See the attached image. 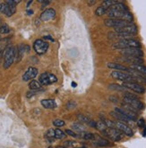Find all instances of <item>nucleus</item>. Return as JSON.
<instances>
[{
	"instance_id": "f257e3e1",
	"label": "nucleus",
	"mask_w": 146,
	"mask_h": 148,
	"mask_svg": "<svg viewBox=\"0 0 146 148\" xmlns=\"http://www.w3.org/2000/svg\"><path fill=\"white\" fill-rule=\"evenodd\" d=\"M106 14L109 18L121 19L123 21L128 22V23H133L134 22L133 14L129 12L128 7L123 3L118 2L116 5H114L113 6H111L109 9L107 10Z\"/></svg>"
},
{
	"instance_id": "f03ea898",
	"label": "nucleus",
	"mask_w": 146,
	"mask_h": 148,
	"mask_svg": "<svg viewBox=\"0 0 146 148\" xmlns=\"http://www.w3.org/2000/svg\"><path fill=\"white\" fill-rule=\"evenodd\" d=\"M115 31H116L118 38L124 39V38H131V37L136 35L138 29H137V26L133 23L125 27L115 29Z\"/></svg>"
},
{
	"instance_id": "7ed1b4c3",
	"label": "nucleus",
	"mask_w": 146,
	"mask_h": 148,
	"mask_svg": "<svg viewBox=\"0 0 146 148\" xmlns=\"http://www.w3.org/2000/svg\"><path fill=\"white\" fill-rule=\"evenodd\" d=\"M141 47V43L134 38H124V39H120L116 43H114L112 47L115 49H127V48H131V47H137L140 48Z\"/></svg>"
},
{
	"instance_id": "20e7f679",
	"label": "nucleus",
	"mask_w": 146,
	"mask_h": 148,
	"mask_svg": "<svg viewBox=\"0 0 146 148\" xmlns=\"http://www.w3.org/2000/svg\"><path fill=\"white\" fill-rule=\"evenodd\" d=\"M15 60V47L7 46L4 50V68L8 69Z\"/></svg>"
},
{
	"instance_id": "39448f33",
	"label": "nucleus",
	"mask_w": 146,
	"mask_h": 148,
	"mask_svg": "<svg viewBox=\"0 0 146 148\" xmlns=\"http://www.w3.org/2000/svg\"><path fill=\"white\" fill-rule=\"evenodd\" d=\"M21 2V0H7L3 5L1 12L7 17L12 16L16 12V5Z\"/></svg>"
},
{
	"instance_id": "423d86ee",
	"label": "nucleus",
	"mask_w": 146,
	"mask_h": 148,
	"mask_svg": "<svg viewBox=\"0 0 146 148\" xmlns=\"http://www.w3.org/2000/svg\"><path fill=\"white\" fill-rule=\"evenodd\" d=\"M110 75L113 79H118L119 81L124 82H136V79H134V77H133L131 74L129 73H126L124 71H113Z\"/></svg>"
},
{
	"instance_id": "0eeeda50",
	"label": "nucleus",
	"mask_w": 146,
	"mask_h": 148,
	"mask_svg": "<svg viewBox=\"0 0 146 148\" xmlns=\"http://www.w3.org/2000/svg\"><path fill=\"white\" fill-rule=\"evenodd\" d=\"M130 23H128V22H126V21L121 20V19L108 18V19L104 20V24L109 28H114V29L122 28L127 25H129Z\"/></svg>"
},
{
	"instance_id": "6e6552de",
	"label": "nucleus",
	"mask_w": 146,
	"mask_h": 148,
	"mask_svg": "<svg viewBox=\"0 0 146 148\" xmlns=\"http://www.w3.org/2000/svg\"><path fill=\"white\" fill-rule=\"evenodd\" d=\"M39 81L41 85H50V84L56 83L57 81V78L54 75V74L49 73V72H44L42 74H40L39 78Z\"/></svg>"
},
{
	"instance_id": "1a4fd4ad",
	"label": "nucleus",
	"mask_w": 146,
	"mask_h": 148,
	"mask_svg": "<svg viewBox=\"0 0 146 148\" xmlns=\"http://www.w3.org/2000/svg\"><path fill=\"white\" fill-rule=\"evenodd\" d=\"M103 134L106 136H108L109 138L112 139L113 141H120L124 137V134L120 130H118V129L108 128L105 131L103 132Z\"/></svg>"
},
{
	"instance_id": "9d476101",
	"label": "nucleus",
	"mask_w": 146,
	"mask_h": 148,
	"mask_svg": "<svg viewBox=\"0 0 146 148\" xmlns=\"http://www.w3.org/2000/svg\"><path fill=\"white\" fill-rule=\"evenodd\" d=\"M121 54L125 56H134V57H143V51L141 48L137 47H131V48H127V49H122L120 50Z\"/></svg>"
},
{
	"instance_id": "9b49d317",
	"label": "nucleus",
	"mask_w": 146,
	"mask_h": 148,
	"mask_svg": "<svg viewBox=\"0 0 146 148\" xmlns=\"http://www.w3.org/2000/svg\"><path fill=\"white\" fill-rule=\"evenodd\" d=\"M33 48L35 52L39 55H43L48 51V43L42 39H37L33 43Z\"/></svg>"
},
{
	"instance_id": "f8f14e48",
	"label": "nucleus",
	"mask_w": 146,
	"mask_h": 148,
	"mask_svg": "<svg viewBox=\"0 0 146 148\" xmlns=\"http://www.w3.org/2000/svg\"><path fill=\"white\" fill-rule=\"evenodd\" d=\"M123 101L125 103L130 105V106H132L135 110H143L145 107L144 103L143 102H141L139 98H128V97H124Z\"/></svg>"
},
{
	"instance_id": "ddd939ff",
	"label": "nucleus",
	"mask_w": 146,
	"mask_h": 148,
	"mask_svg": "<svg viewBox=\"0 0 146 148\" xmlns=\"http://www.w3.org/2000/svg\"><path fill=\"white\" fill-rule=\"evenodd\" d=\"M123 87L128 88L137 94H143L145 92V88L138 82H124Z\"/></svg>"
},
{
	"instance_id": "4468645a",
	"label": "nucleus",
	"mask_w": 146,
	"mask_h": 148,
	"mask_svg": "<svg viewBox=\"0 0 146 148\" xmlns=\"http://www.w3.org/2000/svg\"><path fill=\"white\" fill-rule=\"evenodd\" d=\"M115 124H116V129L120 130L124 135H126L127 136H134L133 130L126 123L121 122V121H115Z\"/></svg>"
},
{
	"instance_id": "2eb2a0df",
	"label": "nucleus",
	"mask_w": 146,
	"mask_h": 148,
	"mask_svg": "<svg viewBox=\"0 0 146 148\" xmlns=\"http://www.w3.org/2000/svg\"><path fill=\"white\" fill-rule=\"evenodd\" d=\"M56 17V11L53 8H48L45 11L42 12V14H40V20L43 22H48V21L53 20Z\"/></svg>"
},
{
	"instance_id": "dca6fc26",
	"label": "nucleus",
	"mask_w": 146,
	"mask_h": 148,
	"mask_svg": "<svg viewBox=\"0 0 146 148\" xmlns=\"http://www.w3.org/2000/svg\"><path fill=\"white\" fill-rule=\"evenodd\" d=\"M38 69L35 67H30L28 68V70L24 72V74L23 75V79L24 81H28L30 79H33L37 75H38Z\"/></svg>"
},
{
	"instance_id": "f3484780",
	"label": "nucleus",
	"mask_w": 146,
	"mask_h": 148,
	"mask_svg": "<svg viewBox=\"0 0 146 148\" xmlns=\"http://www.w3.org/2000/svg\"><path fill=\"white\" fill-rule=\"evenodd\" d=\"M123 62H127L131 65H137V64H143V60L140 57H134V56H122L120 58Z\"/></svg>"
},
{
	"instance_id": "a211bd4d",
	"label": "nucleus",
	"mask_w": 146,
	"mask_h": 148,
	"mask_svg": "<svg viewBox=\"0 0 146 148\" xmlns=\"http://www.w3.org/2000/svg\"><path fill=\"white\" fill-rule=\"evenodd\" d=\"M107 66L108 68H110V69H113L115 71H127L129 73V71H130V68L129 67H126L120 63H117V62H108L107 63Z\"/></svg>"
},
{
	"instance_id": "6ab92c4d",
	"label": "nucleus",
	"mask_w": 146,
	"mask_h": 148,
	"mask_svg": "<svg viewBox=\"0 0 146 148\" xmlns=\"http://www.w3.org/2000/svg\"><path fill=\"white\" fill-rule=\"evenodd\" d=\"M93 143L98 146H110L111 145V144L109 140H107L106 138H103L102 136L96 135V134H95L94 139H93Z\"/></svg>"
},
{
	"instance_id": "aec40b11",
	"label": "nucleus",
	"mask_w": 146,
	"mask_h": 148,
	"mask_svg": "<svg viewBox=\"0 0 146 148\" xmlns=\"http://www.w3.org/2000/svg\"><path fill=\"white\" fill-rule=\"evenodd\" d=\"M26 47H27L24 44H21L17 47V49H15V62H18L22 60V58L24 55V52L26 50Z\"/></svg>"
},
{
	"instance_id": "412c9836",
	"label": "nucleus",
	"mask_w": 146,
	"mask_h": 148,
	"mask_svg": "<svg viewBox=\"0 0 146 148\" xmlns=\"http://www.w3.org/2000/svg\"><path fill=\"white\" fill-rule=\"evenodd\" d=\"M41 104L46 109H55L57 107V103L54 99H43L41 100Z\"/></svg>"
},
{
	"instance_id": "4be33fe9",
	"label": "nucleus",
	"mask_w": 146,
	"mask_h": 148,
	"mask_svg": "<svg viewBox=\"0 0 146 148\" xmlns=\"http://www.w3.org/2000/svg\"><path fill=\"white\" fill-rule=\"evenodd\" d=\"M72 129H73V130H75V132H76L78 135L86 132V130H87L84 125H83L82 123H79V122H75V123L73 124Z\"/></svg>"
},
{
	"instance_id": "5701e85b",
	"label": "nucleus",
	"mask_w": 146,
	"mask_h": 148,
	"mask_svg": "<svg viewBox=\"0 0 146 148\" xmlns=\"http://www.w3.org/2000/svg\"><path fill=\"white\" fill-rule=\"evenodd\" d=\"M110 115L112 116V117H114L115 119H117V120H118V121H121V122H127V123H130V122H132V121H133L129 120L128 118H127L126 116H124V115H122V114H120V113H118V112H115V111L110 112Z\"/></svg>"
},
{
	"instance_id": "b1692460",
	"label": "nucleus",
	"mask_w": 146,
	"mask_h": 148,
	"mask_svg": "<svg viewBox=\"0 0 146 148\" xmlns=\"http://www.w3.org/2000/svg\"><path fill=\"white\" fill-rule=\"evenodd\" d=\"M77 118H78V120H79L81 122H83V123L89 124L90 126L93 127V128H96V122H95V121H93L92 120H91L89 117H87L86 115H83V114H79Z\"/></svg>"
},
{
	"instance_id": "393cba45",
	"label": "nucleus",
	"mask_w": 146,
	"mask_h": 148,
	"mask_svg": "<svg viewBox=\"0 0 146 148\" xmlns=\"http://www.w3.org/2000/svg\"><path fill=\"white\" fill-rule=\"evenodd\" d=\"M132 70L135 71L136 72L142 74V75L146 76V66L143 64H137V65H130V67Z\"/></svg>"
},
{
	"instance_id": "a878e982",
	"label": "nucleus",
	"mask_w": 146,
	"mask_h": 148,
	"mask_svg": "<svg viewBox=\"0 0 146 148\" xmlns=\"http://www.w3.org/2000/svg\"><path fill=\"white\" fill-rule=\"evenodd\" d=\"M29 88L30 90H33V91H36V90H39L41 88V84L39 83V81H37L35 79H33L29 83Z\"/></svg>"
},
{
	"instance_id": "bb28decb",
	"label": "nucleus",
	"mask_w": 146,
	"mask_h": 148,
	"mask_svg": "<svg viewBox=\"0 0 146 148\" xmlns=\"http://www.w3.org/2000/svg\"><path fill=\"white\" fill-rule=\"evenodd\" d=\"M118 3L117 0H105V1H103L101 5L105 8V9H109L111 6H113L114 5H116Z\"/></svg>"
},
{
	"instance_id": "cd10ccee",
	"label": "nucleus",
	"mask_w": 146,
	"mask_h": 148,
	"mask_svg": "<svg viewBox=\"0 0 146 148\" xmlns=\"http://www.w3.org/2000/svg\"><path fill=\"white\" fill-rule=\"evenodd\" d=\"M80 136L85 140H93L95 137V134L91 133V132H84L82 134H80Z\"/></svg>"
},
{
	"instance_id": "c85d7f7f",
	"label": "nucleus",
	"mask_w": 146,
	"mask_h": 148,
	"mask_svg": "<svg viewBox=\"0 0 146 148\" xmlns=\"http://www.w3.org/2000/svg\"><path fill=\"white\" fill-rule=\"evenodd\" d=\"M66 136V134L64 131H62V130H59V129L55 130V138H57V139H64Z\"/></svg>"
},
{
	"instance_id": "c756f323",
	"label": "nucleus",
	"mask_w": 146,
	"mask_h": 148,
	"mask_svg": "<svg viewBox=\"0 0 146 148\" xmlns=\"http://www.w3.org/2000/svg\"><path fill=\"white\" fill-rule=\"evenodd\" d=\"M102 119V121L105 123V125L108 127L109 129H116V124H115V121H112L109 119H106V118H103L101 117Z\"/></svg>"
},
{
	"instance_id": "7c9ffc66",
	"label": "nucleus",
	"mask_w": 146,
	"mask_h": 148,
	"mask_svg": "<svg viewBox=\"0 0 146 148\" xmlns=\"http://www.w3.org/2000/svg\"><path fill=\"white\" fill-rule=\"evenodd\" d=\"M96 129L103 133L108 129V127L105 125V123H104L103 121H98V122H96Z\"/></svg>"
},
{
	"instance_id": "2f4dec72",
	"label": "nucleus",
	"mask_w": 146,
	"mask_h": 148,
	"mask_svg": "<svg viewBox=\"0 0 146 148\" xmlns=\"http://www.w3.org/2000/svg\"><path fill=\"white\" fill-rule=\"evenodd\" d=\"M106 13H107V9H105L102 5L99 6V7L95 10V14H96L97 16H101V15H103V14H105Z\"/></svg>"
},
{
	"instance_id": "473e14b6",
	"label": "nucleus",
	"mask_w": 146,
	"mask_h": 148,
	"mask_svg": "<svg viewBox=\"0 0 146 148\" xmlns=\"http://www.w3.org/2000/svg\"><path fill=\"white\" fill-rule=\"evenodd\" d=\"M109 88L110 89L118 90V91H124V90H126V88L123 87V86H120V85H118V84H110V85L109 86Z\"/></svg>"
},
{
	"instance_id": "72a5a7b5",
	"label": "nucleus",
	"mask_w": 146,
	"mask_h": 148,
	"mask_svg": "<svg viewBox=\"0 0 146 148\" xmlns=\"http://www.w3.org/2000/svg\"><path fill=\"white\" fill-rule=\"evenodd\" d=\"M10 32V28L6 24H3L0 26V33L1 34H7Z\"/></svg>"
},
{
	"instance_id": "f704fd0d",
	"label": "nucleus",
	"mask_w": 146,
	"mask_h": 148,
	"mask_svg": "<svg viewBox=\"0 0 146 148\" xmlns=\"http://www.w3.org/2000/svg\"><path fill=\"white\" fill-rule=\"evenodd\" d=\"M53 125L59 128V127H64L66 125V122L63 120H60V119H57L53 121Z\"/></svg>"
},
{
	"instance_id": "c9c22d12",
	"label": "nucleus",
	"mask_w": 146,
	"mask_h": 148,
	"mask_svg": "<svg viewBox=\"0 0 146 148\" xmlns=\"http://www.w3.org/2000/svg\"><path fill=\"white\" fill-rule=\"evenodd\" d=\"M76 142L73 141V140H66L64 142V146H66V148H70V147H74L76 145Z\"/></svg>"
},
{
	"instance_id": "e433bc0d",
	"label": "nucleus",
	"mask_w": 146,
	"mask_h": 148,
	"mask_svg": "<svg viewBox=\"0 0 146 148\" xmlns=\"http://www.w3.org/2000/svg\"><path fill=\"white\" fill-rule=\"evenodd\" d=\"M65 133H66L67 136H73V137H78V136H79V135H78L76 132H75L73 130H65Z\"/></svg>"
},
{
	"instance_id": "4c0bfd02",
	"label": "nucleus",
	"mask_w": 146,
	"mask_h": 148,
	"mask_svg": "<svg viewBox=\"0 0 146 148\" xmlns=\"http://www.w3.org/2000/svg\"><path fill=\"white\" fill-rule=\"evenodd\" d=\"M76 106V103L73 100H70L67 103H66V109L67 110H71V109H74Z\"/></svg>"
},
{
	"instance_id": "58836bf2",
	"label": "nucleus",
	"mask_w": 146,
	"mask_h": 148,
	"mask_svg": "<svg viewBox=\"0 0 146 148\" xmlns=\"http://www.w3.org/2000/svg\"><path fill=\"white\" fill-rule=\"evenodd\" d=\"M46 136L48 137V138H54L55 137V130L49 129L46 133Z\"/></svg>"
},
{
	"instance_id": "ea45409f",
	"label": "nucleus",
	"mask_w": 146,
	"mask_h": 148,
	"mask_svg": "<svg viewBox=\"0 0 146 148\" xmlns=\"http://www.w3.org/2000/svg\"><path fill=\"white\" fill-rule=\"evenodd\" d=\"M137 126L139 127V128H143V126H145V121H144L143 118H141V119L138 120V121H137Z\"/></svg>"
},
{
	"instance_id": "a19ab883",
	"label": "nucleus",
	"mask_w": 146,
	"mask_h": 148,
	"mask_svg": "<svg viewBox=\"0 0 146 148\" xmlns=\"http://www.w3.org/2000/svg\"><path fill=\"white\" fill-rule=\"evenodd\" d=\"M34 95H36V91L30 90V91L27 92V94H26V97H27L28 98H30V97H33Z\"/></svg>"
},
{
	"instance_id": "79ce46f5",
	"label": "nucleus",
	"mask_w": 146,
	"mask_h": 148,
	"mask_svg": "<svg viewBox=\"0 0 146 148\" xmlns=\"http://www.w3.org/2000/svg\"><path fill=\"white\" fill-rule=\"evenodd\" d=\"M44 38H45V39H49V40H51V41H54V39L51 38V36H45Z\"/></svg>"
},
{
	"instance_id": "37998d69",
	"label": "nucleus",
	"mask_w": 146,
	"mask_h": 148,
	"mask_svg": "<svg viewBox=\"0 0 146 148\" xmlns=\"http://www.w3.org/2000/svg\"><path fill=\"white\" fill-rule=\"evenodd\" d=\"M95 3H96V2L94 1V0H93L92 2H90V1H89V2H88V5H94Z\"/></svg>"
},
{
	"instance_id": "c03bdc74",
	"label": "nucleus",
	"mask_w": 146,
	"mask_h": 148,
	"mask_svg": "<svg viewBox=\"0 0 146 148\" xmlns=\"http://www.w3.org/2000/svg\"><path fill=\"white\" fill-rule=\"evenodd\" d=\"M27 14H33V11H30V10H28V11H27Z\"/></svg>"
},
{
	"instance_id": "a18cd8bd",
	"label": "nucleus",
	"mask_w": 146,
	"mask_h": 148,
	"mask_svg": "<svg viewBox=\"0 0 146 148\" xmlns=\"http://www.w3.org/2000/svg\"><path fill=\"white\" fill-rule=\"evenodd\" d=\"M56 148H66V147L64 146V145H63V146H62V145H58V146H57Z\"/></svg>"
},
{
	"instance_id": "49530a36",
	"label": "nucleus",
	"mask_w": 146,
	"mask_h": 148,
	"mask_svg": "<svg viewBox=\"0 0 146 148\" xmlns=\"http://www.w3.org/2000/svg\"><path fill=\"white\" fill-rule=\"evenodd\" d=\"M72 86L74 87V88H75V87H76V84H75V82H72Z\"/></svg>"
},
{
	"instance_id": "de8ad7c7",
	"label": "nucleus",
	"mask_w": 146,
	"mask_h": 148,
	"mask_svg": "<svg viewBox=\"0 0 146 148\" xmlns=\"http://www.w3.org/2000/svg\"><path fill=\"white\" fill-rule=\"evenodd\" d=\"M2 6H3V5H2V3L0 2V11H1V9H2Z\"/></svg>"
},
{
	"instance_id": "09e8293b",
	"label": "nucleus",
	"mask_w": 146,
	"mask_h": 148,
	"mask_svg": "<svg viewBox=\"0 0 146 148\" xmlns=\"http://www.w3.org/2000/svg\"><path fill=\"white\" fill-rule=\"evenodd\" d=\"M48 148H54V147H52V146H49V147H48Z\"/></svg>"
},
{
	"instance_id": "8fccbe9b",
	"label": "nucleus",
	"mask_w": 146,
	"mask_h": 148,
	"mask_svg": "<svg viewBox=\"0 0 146 148\" xmlns=\"http://www.w3.org/2000/svg\"><path fill=\"white\" fill-rule=\"evenodd\" d=\"M1 39H2V38H1V36H0V41H1Z\"/></svg>"
},
{
	"instance_id": "3c124183",
	"label": "nucleus",
	"mask_w": 146,
	"mask_h": 148,
	"mask_svg": "<svg viewBox=\"0 0 146 148\" xmlns=\"http://www.w3.org/2000/svg\"><path fill=\"white\" fill-rule=\"evenodd\" d=\"M0 24H1V21H0Z\"/></svg>"
}]
</instances>
